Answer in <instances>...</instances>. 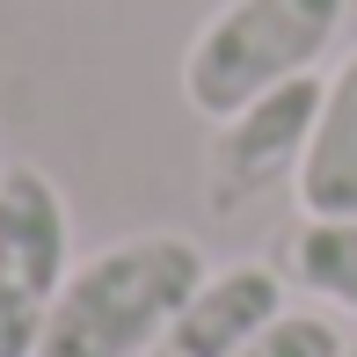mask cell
<instances>
[{
  "instance_id": "9c48e42d",
  "label": "cell",
  "mask_w": 357,
  "mask_h": 357,
  "mask_svg": "<svg viewBox=\"0 0 357 357\" xmlns=\"http://www.w3.org/2000/svg\"><path fill=\"white\" fill-rule=\"evenodd\" d=\"M343 357H357V343H350V350H343Z\"/></svg>"
},
{
  "instance_id": "ba28073f",
  "label": "cell",
  "mask_w": 357,
  "mask_h": 357,
  "mask_svg": "<svg viewBox=\"0 0 357 357\" xmlns=\"http://www.w3.org/2000/svg\"><path fill=\"white\" fill-rule=\"evenodd\" d=\"M343 328H335L328 314H284V321H270L263 335H255L248 350H234V357H343Z\"/></svg>"
},
{
  "instance_id": "8992f818",
  "label": "cell",
  "mask_w": 357,
  "mask_h": 357,
  "mask_svg": "<svg viewBox=\"0 0 357 357\" xmlns=\"http://www.w3.org/2000/svg\"><path fill=\"white\" fill-rule=\"evenodd\" d=\"M291 183H299L306 219H357V52L321 88V117Z\"/></svg>"
},
{
  "instance_id": "7a4b0ae2",
  "label": "cell",
  "mask_w": 357,
  "mask_h": 357,
  "mask_svg": "<svg viewBox=\"0 0 357 357\" xmlns=\"http://www.w3.org/2000/svg\"><path fill=\"white\" fill-rule=\"evenodd\" d=\"M350 0H226L183 52V95L197 117L226 124L255 95L314 73L335 44Z\"/></svg>"
},
{
  "instance_id": "6da1fadb",
  "label": "cell",
  "mask_w": 357,
  "mask_h": 357,
  "mask_svg": "<svg viewBox=\"0 0 357 357\" xmlns=\"http://www.w3.org/2000/svg\"><path fill=\"white\" fill-rule=\"evenodd\" d=\"M197 284H204V248L190 234L109 241L59 284L37 357H153Z\"/></svg>"
},
{
  "instance_id": "277c9868",
  "label": "cell",
  "mask_w": 357,
  "mask_h": 357,
  "mask_svg": "<svg viewBox=\"0 0 357 357\" xmlns=\"http://www.w3.org/2000/svg\"><path fill=\"white\" fill-rule=\"evenodd\" d=\"M321 88H328V80L299 73V80L255 95L248 109H234V117L219 124L212 153H204V197H212V212H234V204L278 190L284 175H299L314 117H321Z\"/></svg>"
},
{
  "instance_id": "5b68a950",
  "label": "cell",
  "mask_w": 357,
  "mask_h": 357,
  "mask_svg": "<svg viewBox=\"0 0 357 357\" xmlns=\"http://www.w3.org/2000/svg\"><path fill=\"white\" fill-rule=\"evenodd\" d=\"M284 270L278 263H234L204 270V284L190 291V306L175 314V328L160 335L153 357H234L248 350L270 321H284Z\"/></svg>"
},
{
  "instance_id": "3957f363",
  "label": "cell",
  "mask_w": 357,
  "mask_h": 357,
  "mask_svg": "<svg viewBox=\"0 0 357 357\" xmlns=\"http://www.w3.org/2000/svg\"><path fill=\"white\" fill-rule=\"evenodd\" d=\"M73 278V219L44 168H0V357H37L59 284Z\"/></svg>"
},
{
  "instance_id": "52a82bcc",
  "label": "cell",
  "mask_w": 357,
  "mask_h": 357,
  "mask_svg": "<svg viewBox=\"0 0 357 357\" xmlns=\"http://www.w3.org/2000/svg\"><path fill=\"white\" fill-rule=\"evenodd\" d=\"M284 278L314 299L357 314V219H299L284 234Z\"/></svg>"
}]
</instances>
